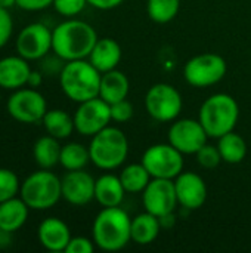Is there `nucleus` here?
I'll use <instances>...</instances> for the list:
<instances>
[{"label":"nucleus","instance_id":"nucleus-18","mask_svg":"<svg viewBox=\"0 0 251 253\" xmlns=\"http://www.w3.org/2000/svg\"><path fill=\"white\" fill-rule=\"evenodd\" d=\"M31 67L28 61L19 55H10L0 59V87L16 90L28 83Z\"/></svg>","mask_w":251,"mask_h":253},{"label":"nucleus","instance_id":"nucleus-30","mask_svg":"<svg viewBox=\"0 0 251 253\" xmlns=\"http://www.w3.org/2000/svg\"><path fill=\"white\" fill-rule=\"evenodd\" d=\"M19 179L13 170L0 168V203L16 197L19 193Z\"/></svg>","mask_w":251,"mask_h":253},{"label":"nucleus","instance_id":"nucleus-29","mask_svg":"<svg viewBox=\"0 0 251 253\" xmlns=\"http://www.w3.org/2000/svg\"><path fill=\"white\" fill-rule=\"evenodd\" d=\"M180 9V0H148L146 12L151 21L167 24L173 21Z\"/></svg>","mask_w":251,"mask_h":253},{"label":"nucleus","instance_id":"nucleus-17","mask_svg":"<svg viewBox=\"0 0 251 253\" xmlns=\"http://www.w3.org/2000/svg\"><path fill=\"white\" fill-rule=\"evenodd\" d=\"M71 237L70 227L59 218H46L37 230L40 245L49 252H65Z\"/></svg>","mask_w":251,"mask_h":253},{"label":"nucleus","instance_id":"nucleus-11","mask_svg":"<svg viewBox=\"0 0 251 253\" xmlns=\"http://www.w3.org/2000/svg\"><path fill=\"white\" fill-rule=\"evenodd\" d=\"M74 126L75 130L83 136H93L107 126H109L111 119V105L102 98H93L84 102H80L74 113Z\"/></svg>","mask_w":251,"mask_h":253},{"label":"nucleus","instance_id":"nucleus-8","mask_svg":"<svg viewBox=\"0 0 251 253\" xmlns=\"http://www.w3.org/2000/svg\"><path fill=\"white\" fill-rule=\"evenodd\" d=\"M145 107L148 114L161 123L175 122L183 107L180 92L169 83L152 84L145 95Z\"/></svg>","mask_w":251,"mask_h":253},{"label":"nucleus","instance_id":"nucleus-1","mask_svg":"<svg viewBox=\"0 0 251 253\" xmlns=\"http://www.w3.org/2000/svg\"><path fill=\"white\" fill-rule=\"evenodd\" d=\"M96 42V30L81 19L70 18L52 30V50L65 62L89 58Z\"/></svg>","mask_w":251,"mask_h":253},{"label":"nucleus","instance_id":"nucleus-10","mask_svg":"<svg viewBox=\"0 0 251 253\" xmlns=\"http://www.w3.org/2000/svg\"><path fill=\"white\" fill-rule=\"evenodd\" d=\"M7 113L19 123H38L47 113V104L37 89L19 87L7 99Z\"/></svg>","mask_w":251,"mask_h":253},{"label":"nucleus","instance_id":"nucleus-39","mask_svg":"<svg viewBox=\"0 0 251 253\" xmlns=\"http://www.w3.org/2000/svg\"><path fill=\"white\" fill-rule=\"evenodd\" d=\"M12 242V233H7L4 230H0V249H4Z\"/></svg>","mask_w":251,"mask_h":253},{"label":"nucleus","instance_id":"nucleus-28","mask_svg":"<svg viewBox=\"0 0 251 253\" xmlns=\"http://www.w3.org/2000/svg\"><path fill=\"white\" fill-rule=\"evenodd\" d=\"M90 162L89 147H84L80 142H68L62 145L59 165L67 170H78L84 169Z\"/></svg>","mask_w":251,"mask_h":253},{"label":"nucleus","instance_id":"nucleus-3","mask_svg":"<svg viewBox=\"0 0 251 253\" xmlns=\"http://www.w3.org/2000/svg\"><path fill=\"white\" fill-rule=\"evenodd\" d=\"M101 77L102 73L96 70L90 61H67L59 73V84L71 101L80 104L99 96Z\"/></svg>","mask_w":251,"mask_h":253},{"label":"nucleus","instance_id":"nucleus-36","mask_svg":"<svg viewBox=\"0 0 251 253\" xmlns=\"http://www.w3.org/2000/svg\"><path fill=\"white\" fill-rule=\"evenodd\" d=\"M53 4V0H16V6L22 10L37 12Z\"/></svg>","mask_w":251,"mask_h":253},{"label":"nucleus","instance_id":"nucleus-19","mask_svg":"<svg viewBox=\"0 0 251 253\" xmlns=\"http://www.w3.org/2000/svg\"><path fill=\"white\" fill-rule=\"evenodd\" d=\"M121 56L123 50L120 43L111 37H104L98 39L89 55V61L96 70H99L101 73H107L117 68L121 61Z\"/></svg>","mask_w":251,"mask_h":253},{"label":"nucleus","instance_id":"nucleus-22","mask_svg":"<svg viewBox=\"0 0 251 253\" xmlns=\"http://www.w3.org/2000/svg\"><path fill=\"white\" fill-rule=\"evenodd\" d=\"M30 208L21 197H12L0 203V230L15 233L27 222Z\"/></svg>","mask_w":251,"mask_h":253},{"label":"nucleus","instance_id":"nucleus-23","mask_svg":"<svg viewBox=\"0 0 251 253\" xmlns=\"http://www.w3.org/2000/svg\"><path fill=\"white\" fill-rule=\"evenodd\" d=\"M161 228L160 218L145 211L132 219V242L139 246L151 245L160 236Z\"/></svg>","mask_w":251,"mask_h":253},{"label":"nucleus","instance_id":"nucleus-20","mask_svg":"<svg viewBox=\"0 0 251 253\" xmlns=\"http://www.w3.org/2000/svg\"><path fill=\"white\" fill-rule=\"evenodd\" d=\"M126 190L121 184L120 176L105 173L95 182V200L102 208H117L123 203Z\"/></svg>","mask_w":251,"mask_h":253},{"label":"nucleus","instance_id":"nucleus-13","mask_svg":"<svg viewBox=\"0 0 251 253\" xmlns=\"http://www.w3.org/2000/svg\"><path fill=\"white\" fill-rule=\"evenodd\" d=\"M142 202L145 211L158 218L175 213L176 206L179 205L175 181L152 178L146 188L142 191Z\"/></svg>","mask_w":251,"mask_h":253},{"label":"nucleus","instance_id":"nucleus-33","mask_svg":"<svg viewBox=\"0 0 251 253\" xmlns=\"http://www.w3.org/2000/svg\"><path fill=\"white\" fill-rule=\"evenodd\" d=\"M133 105L127 101H118L111 104V119L117 123H127L133 117Z\"/></svg>","mask_w":251,"mask_h":253},{"label":"nucleus","instance_id":"nucleus-21","mask_svg":"<svg viewBox=\"0 0 251 253\" xmlns=\"http://www.w3.org/2000/svg\"><path fill=\"white\" fill-rule=\"evenodd\" d=\"M130 90V82L127 76L120 70H111L102 73L101 77V87H99V98H102L109 105L123 99H127Z\"/></svg>","mask_w":251,"mask_h":253},{"label":"nucleus","instance_id":"nucleus-34","mask_svg":"<svg viewBox=\"0 0 251 253\" xmlns=\"http://www.w3.org/2000/svg\"><path fill=\"white\" fill-rule=\"evenodd\" d=\"M13 33V21L9 13V9L0 7V49L9 42Z\"/></svg>","mask_w":251,"mask_h":253},{"label":"nucleus","instance_id":"nucleus-6","mask_svg":"<svg viewBox=\"0 0 251 253\" xmlns=\"http://www.w3.org/2000/svg\"><path fill=\"white\" fill-rule=\"evenodd\" d=\"M19 194L31 211H47L62 199L61 179L49 169L37 170L24 179Z\"/></svg>","mask_w":251,"mask_h":253},{"label":"nucleus","instance_id":"nucleus-7","mask_svg":"<svg viewBox=\"0 0 251 253\" xmlns=\"http://www.w3.org/2000/svg\"><path fill=\"white\" fill-rule=\"evenodd\" d=\"M228 71L226 61L222 55L206 52L192 56L183 67V77L194 87H209L217 84Z\"/></svg>","mask_w":251,"mask_h":253},{"label":"nucleus","instance_id":"nucleus-14","mask_svg":"<svg viewBox=\"0 0 251 253\" xmlns=\"http://www.w3.org/2000/svg\"><path fill=\"white\" fill-rule=\"evenodd\" d=\"M207 132L200 120L176 119L169 129V142L182 154H195L207 144Z\"/></svg>","mask_w":251,"mask_h":253},{"label":"nucleus","instance_id":"nucleus-37","mask_svg":"<svg viewBox=\"0 0 251 253\" xmlns=\"http://www.w3.org/2000/svg\"><path fill=\"white\" fill-rule=\"evenodd\" d=\"M124 0H87V3L99 10H109L117 6H120Z\"/></svg>","mask_w":251,"mask_h":253},{"label":"nucleus","instance_id":"nucleus-26","mask_svg":"<svg viewBox=\"0 0 251 253\" xmlns=\"http://www.w3.org/2000/svg\"><path fill=\"white\" fill-rule=\"evenodd\" d=\"M217 148L222 157V162L229 165L241 163L247 156V142L246 139L237 132H228L219 138Z\"/></svg>","mask_w":251,"mask_h":253},{"label":"nucleus","instance_id":"nucleus-24","mask_svg":"<svg viewBox=\"0 0 251 253\" xmlns=\"http://www.w3.org/2000/svg\"><path fill=\"white\" fill-rule=\"evenodd\" d=\"M47 135L56 138V139H67L71 136V133L75 130L74 126V117H71L64 110H47L41 120Z\"/></svg>","mask_w":251,"mask_h":253},{"label":"nucleus","instance_id":"nucleus-27","mask_svg":"<svg viewBox=\"0 0 251 253\" xmlns=\"http://www.w3.org/2000/svg\"><path fill=\"white\" fill-rule=\"evenodd\" d=\"M120 179H121V184H123L126 193L138 194L146 188V185L149 184L152 176L149 175V172L146 170V168L142 163H132V165H127L121 170Z\"/></svg>","mask_w":251,"mask_h":253},{"label":"nucleus","instance_id":"nucleus-40","mask_svg":"<svg viewBox=\"0 0 251 253\" xmlns=\"http://www.w3.org/2000/svg\"><path fill=\"white\" fill-rule=\"evenodd\" d=\"M13 6H16V0H0V7L10 9Z\"/></svg>","mask_w":251,"mask_h":253},{"label":"nucleus","instance_id":"nucleus-35","mask_svg":"<svg viewBox=\"0 0 251 253\" xmlns=\"http://www.w3.org/2000/svg\"><path fill=\"white\" fill-rule=\"evenodd\" d=\"M95 242L93 239H87V237H83V236H78V237H71L65 252L67 253H92L95 251Z\"/></svg>","mask_w":251,"mask_h":253},{"label":"nucleus","instance_id":"nucleus-9","mask_svg":"<svg viewBox=\"0 0 251 253\" xmlns=\"http://www.w3.org/2000/svg\"><path fill=\"white\" fill-rule=\"evenodd\" d=\"M141 163L152 178L175 179L183 172V154L169 144H155L145 150Z\"/></svg>","mask_w":251,"mask_h":253},{"label":"nucleus","instance_id":"nucleus-41","mask_svg":"<svg viewBox=\"0 0 251 253\" xmlns=\"http://www.w3.org/2000/svg\"><path fill=\"white\" fill-rule=\"evenodd\" d=\"M0 99H1V95H0Z\"/></svg>","mask_w":251,"mask_h":253},{"label":"nucleus","instance_id":"nucleus-16","mask_svg":"<svg viewBox=\"0 0 251 253\" xmlns=\"http://www.w3.org/2000/svg\"><path fill=\"white\" fill-rule=\"evenodd\" d=\"M173 181L178 202L183 209L197 211L204 206L207 200V185L198 173L182 172Z\"/></svg>","mask_w":251,"mask_h":253},{"label":"nucleus","instance_id":"nucleus-5","mask_svg":"<svg viewBox=\"0 0 251 253\" xmlns=\"http://www.w3.org/2000/svg\"><path fill=\"white\" fill-rule=\"evenodd\" d=\"M90 162L102 169L112 170L120 168L129 156V141L123 130L114 126H107L101 132L92 136Z\"/></svg>","mask_w":251,"mask_h":253},{"label":"nucleus","instance_id":"nucleus-15","mask_svg":"<svg viewBox=\"0 0 251 253\" xmlns=\"http://www.w3.org/2000/svg\"><path fill=\"white\" fill-rule=\"evenodd\" d=\"M96 179L83 169L68 170L62 179V199L72 206H86L95 199Z\"/></svg>","mask_w":251,"mask_h":253},{"label":"nucleus","instance_id":"nucleus-31","mask_svg":"<svg viewBox=\"0 0 251 253\" xmlns=\"http://www.w3.org/2000/svg\"><path fill=\"white\" fill-rule=\"evenodd\" d=\"M195 157H197V163L204 168V169H215L220 165L222 162V157H220V153H219V148L215 147V145H203L197 153H195Z\"/></svg>","mask_w":251,"mask_h":253},{"label":"nucleus","instance_id":"nucleus-12","mask_svg":"<svg viewBox=\"0 0 251 253\" xmlns=\"http://www.w3.org/2000/svg\"><path fill=\"white\" fill-rule=\"evenodd\" d=\"M16 53L27 61H38L52 50V30L41 22L25 25L16 40Z\"/></svg>","mask_w":251,"mask_h":253},{"label":"nucleus","instance_id":"nucleus-32","mask_svg":"<svg viewBox=\"0 0 251 253\" xmlns=\"http://www.w3.org/2000/svg\"><path fill=\"white\" fill-rule=\"evenodd\" d=\"M87 0H53L55 10L67 18H74L78 13L83 12V9L87 6Z\"/></svg>","mask_w":251,"mask_h":253},{"label":"nucleus","instance_id":"nucleus-25","mask_svg":"<svg viewBox=\"0 0 251 253\" xmlns=\"http://www.w3.org/2000/svg\"><path fill=\"white\" fill-rule=\"evenodd\" d=\"M61 150L62 145L59 144V139L50 135L41 136L36 141L33 148L34 160L40 166V169H52L59 163Z\"/></svg>","mask_w":251,"mask_h":253},{"label":"nucleus","instance_id":"nucleus-2","mask_svg":"<svg viewBox=\"0 0 251 253\" xmlns=\"http://www.w3.org/2000/svg\"><path fill=\"white\" fill-rule=\"evenodd\" d=\"M95 245L105 252H117L132 242V219L126 211L117 208H102L92 227Z\"/></svg>","mask_w":251,"mask_h":253},{"label":"nucleus","instance_id":"nucleus-38","mask_svg":"<svg viewBox=\"0 0 251 253\" xmlns=\"http://www.w3.org/2000/svg\"><path fill=\"white\" fill-rule=\"evenodd\" d=\"M41 83H43V73H41V71H37V70H31L30 77H28V83H27V84H28L30 87L37 89Z\"/></svg>","mask_w":251,"mask_h":253},{"label":"nucleus","instance_id":"nucleus-4","mask_svg":"<svg viewBox=\"0 0 251 253\" xmlns=\"http://www.w3.org/2000/svg\"><path fill=\"white\" fill-rule=\"evenodd\" d=\"M240 119V105L234 96L228 93H215L209 96L198 114V120L207 132L209 138H220L232 132Z\"/></svg>","mask_w":251,"mask_h":253}]
</instances>
